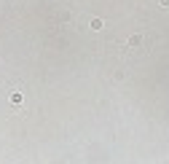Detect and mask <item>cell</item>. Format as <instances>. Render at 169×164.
Returning a JSON list of instances; mask_svg holds the SVG:
<instances>
[{
	"instance_id": "cell-1",
	"label": "cell",
	"mask_w": 169,
	"mask_h": 164,
	"mask_svg": "<svg viewBox=\"0 0 169 164\" xmlns=\"http://www.w3.org/2000/svg\"><path fill=\"white\" fill-rule=\"evenodd\" d=\"M11 102H14V105L22 102V94H19V92H14V94H11Z\"/></svg>"
}]
</instances>
